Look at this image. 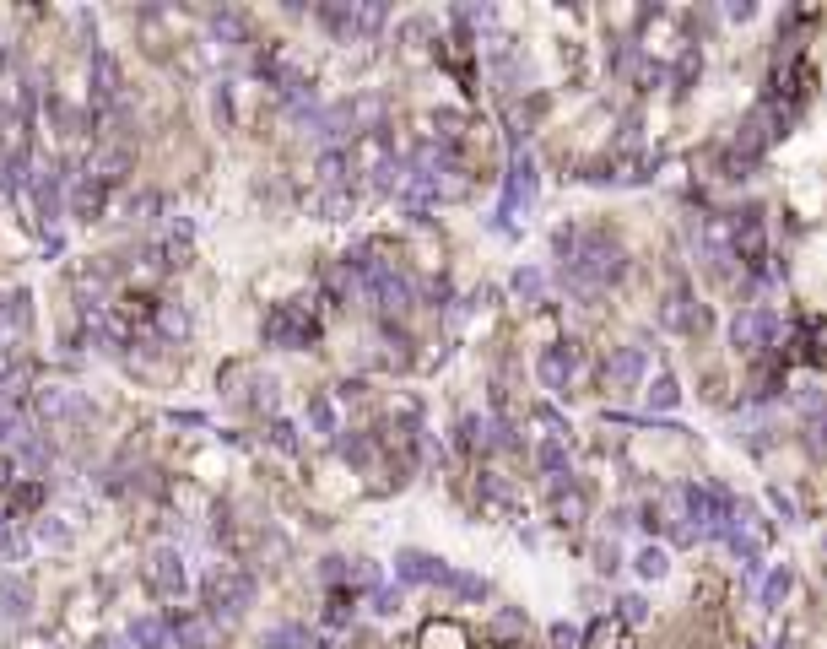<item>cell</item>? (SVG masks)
I'll list each match as a JSON object with an SVG mask.
<instances>
[{"label": "cell", "mask_w": 827, "mask_h": 649, "mask_svg": "<svg viewBox=\"0 0 827 649\" xmlns=\"http://www.w3.org/2000/svg\"><path fill=\"white\" fill-rule=\"evenodd\" d=\"M249 601H255V574H244L233 563H217L206 574V617L211 622H238Z\"/></svg>", "instance_id": "cell-1"}, {"label": "cell", "mask_w": 827, "mask_h": 649, "mask_svg": "<svg viewBox=\"0 0 827 649\" xmlns=\"http://www.w3.org/2000/svg\"><path fill=\"white\" fill-rule=\"evenodd\" d=\"M265 341H271V347H282V352H303V347H314V341H319V320H314V309H309L303 298L276 303V309L265 314Z\"/></svg>", "instance_id": "cell-2"}, {"label": "cell", "mask_w": 827, "mask_h": 649, "mask_svg": "<svg viewBox=\"0 0 827 649\" xmlns=\"http://www.w3.org/2000/svg\"><path fill=\"white\" fill-rule=\"evenodd\" d=\"M725 238H730V249H736V260H746L752 271H763V260H768V228H763V206H741V211H730V222H725Z\"/></svg>", "instance_id": "cell-3"}, {"label": "cell", "mask_w": 827, "mask_h": 649, "mask_svg": "<svg viewBox=\"0 0 827 649\" xmlns=\"http://www.w3.org/2000/svg\"><path fill=\"white\" fill-rule=\"evenodd\" d=\"M773 341H779V314L768 309V303H752V309H741L736 320H730V347L757 357V352H773Z\"/></svg>", "instance_id": "cell-4"}, {"label": "cell", "mask_w": 827, "mask_h": 649, "mask_svg": "<svg viewBox=\"0 0 827 649\" xmlns=\"http://www.w3.org/2000/svg\"><path fill=\"white\" fill-rule=\"evenodd\" d=\"M660 320H665V330H676V336H703V330H709V309H703L698 293L687 287V276L671 282V293L660 303Z\"/></svg>", "instance_id": "cell-5"}, {"label": "cell", "mask_w": 827, "mask_h": 649, "mask_svg": "<svg viewBox=\"0 0 827 649\" xmlns=\"http://www.w3.org/2000/svg\"><path fill=\"white\" fill-rule=\"evenodd\" d=\"M92 406L82 390H71V384H49V390H33V422H49V428H71V422H87Z\"/></svg>", "instance_id": "cell-6"}, {"label": "cell", "mask_w": 827, "mask_h": 649, "mask_svg": "<svg viewBox=\"0 0 827 649\" xmlns=\"http://www.w3.org/2000/svg\"><path fill=\"white\" fill-rule=\"evenodd\" d=\"M146 585H152L157 601H184V590H190V568H184V552H152V563H146Z\"/></svg>", "instance_id": "cell-7"}, {"label": "cell", "mask_w": 827, "mask_h": 649, "mask_svg": "<svg viewBox=\"0 0 827 649\" xmlns=\"http://www.w3.org/2000/svg\"><path fill=\"white\" fill-rule=\"evenodd\" d=\"M536 206V163L525 152H514L509 163V179H503V201H498V222L514 217V211H530Z\"/></svg>", "instance_id": "cell-8"}, {"label": "cell", "mask_w": 827, "mask_h": 649, "mask_svg": "<svg viewBox=\"0 0 827 649\" xmlns=\"http://www.w3.org/2000/svg\"><path fill=\"white\" fill-rule=\"evenodd\" d=\"M92 103H98L103 114H114L119 103H125V82H119V60L109 49H92Z\"/></svg>", "instance_id": "cell-9"}, {"label": "cell", "mask_w": 827, "mask_h": 649, "mask_svg": "<svg viewBox=\"0 0 827 649\" xmlns=\"http://www.w3.org/2000/svg\"><path fill=\"white\" fill-rule=\"evenodd\" d=\"M395 574H400V585H449V568L444 558H433V552H417V547H406L395 558Z\"/></svg>", "instance_id": "cell-10"}, {"label": "cell", "mask_w": 827, "mask_h": 649, "mask_svg": "<svg viewBox=\"0 0 827 649\" xmlns=\"http://www.w3.org/2000/svg\"><path fill=\"white\" fill-rule=\"evenodd\" d=\"M103 195H109V184L92 179L87 168H71V184H65V206H71V217L92 222V217L103 211Z\"/></svg>", "instance_id": "cell-11"}, {"label": "cell", "mask_w": 827, "mask_h": 649, "mask_svg": "<svg viewBox=\"0 0 827 649\" xmlns=\"http://www.w3.org/2000/svg\"><path fill=\"white\" fill-rule=\"evenodd\" d=\"M536 374H541V384L546 390H557V395H568V384H573V374H579V352L568 347V341H557V347H546L541 352V363H536Z\"/></svg>", "instance_id": "cell-12"}, {"label": "cell", "mask_w": 827, "mask_h": 649, "mask_svg": "<svg viewBox=\"0 0 827 649\" xmlns=\"http://www.w3.org/2000/svg\"><path fill=\"white\" fill-rule=\"evenodd\" d=\"M649 374V357L638 347H617L606 357V368H600V379H606V390H633L638 379Z\"/></svg>", "instance_id": "cell-13"}, {"label": "cell", "mask_w": 827, "mask_h": 649, "mask_svg": "<svg viewBox=\"0 0 827 649\" xmlns=\"http://www.w3.org/2000/svg\"><path fill=\"white\" fill-rule=\"evenodd\" d=\"M314 179H319V190H352V152L325 147L319 163H314Z\"/></svg>", "instance_id": "cell-14"}, {"label": "cell", "mask_w": 827, "mask_h": 649, "mask_svg": "<svg viewBox=\"0 0 827 649\" xmlns=\"http://www.w3.org/2000/svg\"><path fill=\"white\" fill-rule=\"evenodd\" d=\"M168 628H173V644H179V649H211V644H217V622H211V617L179 612V617H168Z\"/></svg>", "instance_id": "cell-15"}, {"label": "cell", "mask_w": 827, "mask_h": 649, "mask_svg": "<svg viewBox=\"0 0 827 649\" xmlns=\"http://www.w3.org/2000/svg\"><path fill=\"white\" fill-rule=\"evenodd\" d=\"M49 498V487L38 476H22V482L6 487V520H22V514H38V503Z\"/></svg>", "instance_id": "cell-16"}, {"label": "cell", "mask_w": 827, "mask_h": 649, "mask_svg": "<svg viewBox=\"0 0 827 649\" xmlns=\"http://www.w3.org/2000/svg\"><path fill=\"white\" fill-rule=\"evenodd\" d=\"M0 612H6L11 622H22L33 612V585L22 574H0Z\"/></svg>", "instance_id": "cell-17"}, {"label": "cell", "mask_w": 827, "mask_h": 649, "mask_svg": "<svg viewBox=\"0 0 827 649\" xmlns=\"http://www.w3.org/2000/svg\"><path fill=\"white\" fill-rule=\"evenodd\" d=\"M136 168V157H130L125 147H103V152H92V163H87V174L92 179H103V184H119Z\"/></svg>", "instance_id": "cell-18"}, {"label": "cell", "mask_w": 827, "mask_h": 649, "mask_svg": "<svg viewBox=\"0 0 827 649\" xmlns=\"http://www.w3.org/2000/svg\"><path fill=\"white\" fill-rule=\"evenodd\" d=\"M130 644H136V649H173L168 617H136V622H130Z\"/></svg>", "instance_id": "cell-19"}, {"label": "cell", "mask_w": 827, "mask_h": 649, "mask_svg": "<svg viewBox=\"0 0 827 649\" xmlns=\"http://www.w3.org/2000/svg\"><path fill=\"white\" fill-rule=\"evenodd\" d=\"M319 639L309 628H303V622H276L271 633H265V649H314Z\"/></svg>", "instance_id": "cell-20"}, {"label": "cell", "mask_w": 827, "mask_h": 649, "mask_svg": "<svg viewBox=\"0 0 827 649\" xmlns=\"http://www.w3.org/2000/svg\"><path fill=\"white\" fill-rule=\"evenodd\" d=\"M536 466H541V476H552V482L573 476V471H568V444H563V439H541V449H536Z\"/></svg>", "instance_id": "cell-21"}, {"label": "cell", "mask_w": 827, "mask_h": 649, "mask_svg": "<svg viewBox=\"0 0 827 649\" xmlns=\"http://www.w3.org/2000/svg\"><path fill=\"white\" fill-rule=\"evenodd\" d=\"M352 206H357L352 190H319V195H314V211H319L325 222H346V217H352Z\"/></svg>", "instance_id": "cell-22"}, {"label": "cell", "mask_w": 827, "mask_h": 649, "mask_svg": "<svg viewBox=\"0 0 827 649\" xmlns=\"http://www.w3.org/2000/svg\"><path fill=\"white\" fill-rule=\"evenodd\" d=\"M0 325H11V330H28L33 325V309H28V293H22V287L0 293Z\"/></svg>", "instance_id": "cell-23"}, {"label": "cell", "mask_w": 827, "mask_h": 649, "mask_svg": "<svg viewBox=\"0 0 827 649\" xmlns=\"http://www.w3.org/2000/svg\"><path fill=\"white\" fill-rule=\"evenodd\" d=\"M211 33H217L228 49H244L249 44V22L238 17V11H217V17H211Z\"/></svg>", "instance_id": "cell-24"}, {"label": "cell", "mask_w": 827, "mask_h": 649, "mask_svg": "<svg viewBox=\"0 0 827 649\" xmlns=\"http://www.w3.org/2000/svg\"><path fill=\"white\" fill-rule=\"evenodd\" d=\"M790 590H795V574H790V568H768V574H763V606H768V612L790 601Z\"/></svg>", "instance_id": "cell-25"}, {"label": "cell", "mask_w": 827, "mask_h": 649, "mask_svg": "<svg viewBox=\"0 0 827 649\" xmlns=\"http://www.w3.org/2000/svg\"><path fill=\"white\" fill-rule=\"evenodd\" d=\"M552 509H557V520H563V525H579L584 520V493H579V487H557V493H552Z\"/></svg>", "instance_id": "cell-26"}, {"label": "cell", "mask_w": 827, "mask_h": 649, "mask_svg": "<svg viewBox=\"0 0 827 649\" xmlns=\"http://www.w3.org/2000/svg\"><path fill=\"white\" fill-rule=\"evenodd\" d=\"M444 590H449V595H460V601H487V595H492V585H487L482 574H460V568L449 574V585H444Z\"/></svg>", "instance_id": "cell-27"}, {"label": "cell", "mask_w": 827, "mask_h": 649, "mask_svg": "<svg viewBox=\"0 0 827 649\" xmlns=\"http://www.w3.org/2000/svg\"><path fill=\"white\" fill-rule=\"evenodd\" d=\"M309 428L314 433H330V439H336V406H330V395H309Z\"/></svg>", "instance_id": "cell-28"}, {"label": "cell", "mask_w": 827, "mask_h": 649, "mask_svg": "<svg viewBox=\"0 0 827 649\" xmlns=\"http://www.w3.org/2000/svg\"><path fill=\"white\" fill-rule=\"evenodd\" d=\"M33 536L44 541V547H71V531H65L55 514H38V520H33Z\"/></svg>", "instance_id": "cell-29"}, {"label": "cell", "mask_w": 827, "mask_h": 649, "mask_svg": "<svg viewBox=\"0 0 827 649\" xmlns=\"http://www.w3.org/2000/svg\"><path fill=\"white\" fill-rule=\"evenodd\" d=\"M514 293L525 298V303H536V298L546 293V276H541L536 266H519V271H514Z\"/></svg>", "instance_id": "cell-30"}, {"label": "cell", "mask_w": 827, "mask_h": 649, "mask_svg": "<svg viewBox=\"0 0 827 649\" xmlns=\"http://www.w3.org/2000/svg\"><path fill=\"white\" fill-rule=\"evenodd\" d=\"M384 28V6L379 0H357V38H373Z\"/></svg>", "instance_id": "cell-31"}, {"label": "cell", "mask_w": 827, "mask_h": 649, "mask_svg": "<svg viewBox=\"0 0 827 649\" xmlns=\"http://www.w3.org/2000/svg\"><path fill=\"white\" fill-rule=\"evenodd\" d=\"M633 568H638V574H644V579H665V568H671V558H665V547H644V552H638V558H633Z\"/></svg>", "instance_id": "cell-32"}, {"label": "cell", "mask_w": 827, "mask_h": 649, "mask_svg": "<svg viewBox=\"0 0 827 649\" xmlns=\"http://www.w3.org/2000/svg\"><path fill=\"white\" fill-rule=\"evenodd\" d=\"M800 439H806L811 455H827V406H822L817 417H806V433H800Z\"/></svg>", "instance_id": "cell-33"}, {"label": "cell", "mask_w": 827, "mask_h": 649, "mask_svg": "<svg viewBox=\"0 0 827 649\" xmlns=\"http://www.w3.org/2000/svg\"><path fill=\"white\" fill-rule=\"evenodd\" d=\"M676 395H682V384H676L671 374H660L655 384H649V406H655V412H665V406H676Z\"/></svg>", "instance_id": "cell-34"}, {"label": "cell", "mask_w": 827, "mask_h": 649, "mask_svg": "<svg viewBox=\"0 0 827 649\" xmlns=\"http://www.w3.org/2000/svg\"><path fill=\"white\" fill-rule=\"evenodd\" d=\"M698 71H703V60H698V49H682V65L671 71V82H676V92H687L692 82H698Z\"/></svg>", "instance_id": "cell-35"}, {"label": "cell", "mask_w": 827, "mask_h": 649, "mask_svg": "<svg viewBox=\"0 0 827 649\" xmlns=\"http://www.w3.org/2000/svg\"><path fill=\"white\" fill-rule=\"evenodd\" d=\"M352 595H346V590H330V606H325V622H330V628H346V622H352Z\"/></svg>", "instance_id": "cell-36"}, {"label": "cell", "mask_w": 827, "mask_h": 649, "mask_svg": "<svg viewBox=\"0 0 827 649\" xmlns=\"http://www.w3.org/2000/svg\"><path fill=\"white\" fill-rule=\"evenodd\" d=\"M579 238H584V228H557V233H552V255L563 260V266L579 255Z\"/></svg>", "instance_id": "cell-37"}, {"label": "cell", "mask_w": 827, "mask_h": 649, "mask_svg": "<svg viewBox=\"0 0 827 649\" xmlns=\"http://www.w3.org/2000/svg\"><path fill=\"white\" fill-rule=\"evenodd\" d=\"M536 422L546 428V439H563L568 444V417L557 412V406H536Z\"/></svg>", "instance_id": "cell-38"}, {"label": "cell", "mask_w": 827, "mask_h": 649, "mask_svg": "<svg viewBox=\"0 0 827 649\" xmlns=\"http://www.w3.org/2000/svg\"><path fill=\"white\" fill-rule=\"evenodd\" d=\"M617 617L628 622V628H638V622L649 617V601H644V595H622V601H617Z\"/></svg>", "instance_id": "cell-39"}, {"label": "cell", "mask_w": 827, "mask_h": 649, "mask_svg": "<svg viewBox=\"0 0 827 649\" xmlns=\"http://www.w3.org/2000/svg\"><path fill=\"white\" fill-rule=\"evenodd\" d=\"M546 639H552V649H579L584 633L573 628V622H552V628H546Z\"/></svg>", "instance_id": "cell-40"}, {"label": "cell", "mask_w": 827, "mask_h": 649, "mask_svg": "<svg viewBox=\"0 0 827 649\" xmlns=\"http://www.w3.org/2000/svg\"><path fill=\"white\" fill-rule=\"evenodd\" d=\"M271 444L282 449V455H292V449H298V428H292V422H282V417H276V422H271Z\"/></svg>", "instance_id": "cell-41"}, {"label": "cell", "mask_w": 827, "mask_h": 649, "mask_svg": "<svg viewBox=\"0 0 827 649\" xmlns=\"http://www.w3.org/2000/svg\"><path fill=\"white\" fill-rule=\"evenodd\" d=\"M368 601H373V612H379V617H390V612H400V590H390V585H379V590H373V595H368Z\"/></svg>", "instance_id": "cell-42"}, {"label": "cell", "mask_w": 827, "mask_h": 649, "mask_svg": "<svg viewBox=\"0 0 827 649\" xmlns=\"http://www.w3.org/2000/svg\"><path fill=\"white\" fill-rule=\"evenodd\" d=\"M157 206H163V201H157L152 190L136 195V201H130V222H152V211H157Z\"/></svg>", "instance_id": "cell-43"}, {"label": "cell", "mask_w": 827, "mask_h": 649, "mask_svg": "<svg viewBox=\"0 0 827 649\" xmlns=\"http://www.w3.org/2000/svg\"><path fill=\"white\" fill-rule=\"evenodd\" d=\"M595 558H600V563H595L600 574H617V568H622V563H617V547H611V541H600V547H595Z\"/></svg>", "instance_id": "cell-44"}, {"label": "cell", "mask_w": 827, "mask_h": 649, "mask_svg": "<svg viewBox=\"0 0 827 649\" xmlns=\"http://www.w3.org/2000/svg\"><path fill=\"white\" fill-rule=\"evenodd\" d=\"M498 633H519V612H503L498 617Z\"/></svg>", "instance_id": "cell-45"}, {"label": "cell", "mask_w": 827, "mask_h": 649, "mask_svg": "<svg viewBox=\"0 0 827 649\" xmlns=\"http://www.w3.org/2000/svg\"><path fill=\"white\" fill-rule=\"evenodd\" d=\"M0 352H6V336H0Z\"/></svg>", "instance_id": "cell-46"}]
</instances>
